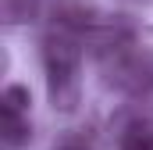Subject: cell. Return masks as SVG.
Returning <instances> with one entry per match:
<instances>
[{
    "label": "cell",
    "instance_id": "6",
    "mask_svg": "<svg viewBox=\"0 0 153 150\" xmlns=\"http://www.w3.org/2000/svg\"><path fill=\"white\" fill-rule=\"evenodd\" d=\"M53 150H89L85 143H61V147H53Z\"/></svg>",
    "mask_w": 153,
    "mask_h": 150
},
{
    "label": "cell",
    "instance_id": "1",
    "mask_svg": "<svg viewBox=\"0 0 153 150\" xmlns=\"http://www.w3.org/2000/svg\"><path fill=\"white\" fill-rule=\"evenodd\" d=\"M82 57L85 43L68 29L50 25V32L43 36V75L50 107L61 114H71L82 104Z\"/></svg>",
    "mask_w": 153,
    "mask_h": 150
},
{
    "label": "cell",
    "instance_id": "3",
    "mask_svg": "<svg viewBox=\"0 0 153 150\" xmlns=\"http://www.w3.org/2000/svg\"><path fill=\"white\" fill-rule=\"evenodd\" d=\"M29 107H32V97H29V89L22 82H11L0 93V132H4V147L7 150H22L32 140Z\"/></svg>",
    "mask_w": 153,
    "mask_h": 150
},
{
    "label": "cell",
    "instance_id": "2",
    "mask_svg": "<svg viewBox=\"0 0 153 150\" xmlns=\"http://www.w3.org/2000/svg\"><path fill=\"white\" fill-rule=\"evenodd\" d=\"M103 68H107V86H114L125 97H146L153 89V57L135 46L103 61Z\"/></svg>",
    "mask_w": 153,
    "mask_h": 150
},
{
    "label": "cell",
    "instance_id": "5",
    "mask_svg": "<svg viewBox=\"0 0 153 150\" xmlns=\"http://www.w3.org/2000/svg\"><path fill=\"white\" fill-rule=\"evenodd\" d=\"M36 14H39V0H4V22L7 25L32 22Z\"/></svg>",
    "mask_w": 153,
    "mask_h": 150
},
{
    "label": "cell",
    "instance_id": "4",
    "mask_svg": "<svg viewBox=\"0 0 153 150\" xmlns=\"http://www.w3.org/2000/svg\"><path fill=\"white\" fill-rule=\"evenodd\" d=\"M117 150H153V114L132 118L117 136Z\"/></svg>",
    "mask_w": 153,
    "mask_h": 150
}]
</instances>
